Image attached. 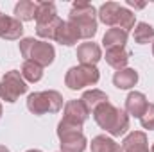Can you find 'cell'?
<instances>
[{"label": "cell", "mask_w": 154, "mask_h": 152, "mask_svg": "<svg viewBox=\"0 0 154 152\" xmlns=\"http://www.w3.org/2000/svg\"><path fill=\"white\" fill-rule=\"evenodd\" d=\"M68 22L79 31L82 39H90L97 34V11L88 2H74Z\"/></svg>", "instance_id": "cell-2"}, {"label": "cell", "mask_w": 154, "mask_h": 152, "mask_svg": "<svg viewBox=\"0 0 154 152\" xmlns=\"http://www.w3.org/2000/svg\"><path fill=\"white\" fill-rule=\"evenodd\" d=\"M27 152H41V150H38V149H31V150H27Z\"/></svg>", "instance_id": "cell-29"}, {"label": "cell", "mask_w": 154, "mask_h": 152, "mask_svg": "<svg viewBox=\"0 0 154 152\" xmlns=\"http://www.w3.org/2000/svg\"><path fill=\"white\" fill-rule=\"evenodd\" d=\"M104 59H106V63L111 68H115L118 72V70L125 68V65L129 61V52L125 48H109V50H106V57Z\"/></svg>", "instance_id": "cell-19"}, {"label": "cell", "mask_w": 154, "mask_h": 152, "mask_svg": "<svg viewBox=\"0 0 154 152\" xmlns=\"http://www.w3.org/2000/svg\"><path fill=\"white\" fill-rule=\"evenodd\" d=\"M27 109L38 116L47 113H59L63 109V95L56 90L34 91L27 97Z\"/></svg>", "instance_id": "cell-4"}, {"label": "cell", "mask_w": 154, "mask_h": 152, "mask_svg": "<svg viewBox=\"0 0 154 152\" xmlns=\"http://www.w3.org/2000/svg\"><path fill=\"white\" fill-rule=\"evenodd\" d=\"M0 152H9V149H7V147H4V145H0Z\"/></svg>", "instance_id": "cell-28"}, {"label": "cell", "mask_w": 154, "mask_h": 152, "mask_svg": "<svg viewBox=\"0 0 154 152\" xmlns=\"http://www.w3.org/2000/svg\"><path fill=\"white\" fill-rule=\"evenodd\" d=\"M36 9H38V4H34L31 0H20L14 5V18L20 22L36 20Z\"/></svg>", "instance_id": "cell-18"}, {"label": "cell", "mask_w": 154, "mask_h": 152, "mask_svg": "<svg viewBox=\"0 0 154 152\" xmlns=\"http://www.w3.org/2000/svg\"><path fill=\"white\" fill-rule=\"evenodd\" d=\"M90 116V111L86 109V106L82 104V100H68L65 104V116L63 120L66 122H72V123H77V125H82Z\"/></svg>", "instance_id": "cell-10"}, {"label": "cell", "mask_w": 154, "mask_h": 152, "mask_svg": "<svg viewBox=\"0 0 154 152\" xmlns=\"http://www.w3.org/2000/svg\"><path fill=\"white\" fill-rule=\"evenodd\" d=\"M124 152H149L147 134L143 131H133L129 132L122 141Z\"/></svg>", "instance_id": "cell-11"}, {"label": "cell", "mask_w": 154, "mask_h": 152, "mask_svg": "<svg viewBox=\"0 0 154 152\" xmlns=\"http://www.w3.org/2000/svg\"><path fill=\"white\" fill-rule=\"evenodd\" d=\"M151 152H154V143H152V147H151Z\"/></svg>", "instance_id": "cell-31"}, {"label": "cell", "mask_w": 154, "mask_h": 152, "mask_svg": "<svg viewBox=\"0 0 154 152\" xmlns=\"http://www.w3.org/2000/svg\"><path fill=\"white\" fill-rule=\"evenodd\" d=\"M134 23H136V14L131 13L127 7H122L120 5V9L116 13V25L115 27L125 31V32H129L131 29H134Z\"/></svg>", "instance_id": "cell-22"}, {"label": "cell", "mask_w": 154, "mask_h": 152, "mask_svg": "<svg viewBox=\"0 0 154 152\" xmlns=\"http://www.w3.org/2000/svg\"><path fill=\"white\" fill-rule=\"evenodd\" d=\"M77 59L81 65H88V66H95L100 59H102V50L97 43L88 41V43H81L77 47Z\"/></svg>", "instance_id": "cell-9"}, {"label": "cell", "mask_w": 154, "mask_h": 152, "mask_svg": "<svg viewBox=\"0 0 154 152\" xmlns=\"http://www.w3.org/2000/svg\"><path fill=\"white\" fill-rule=\"evenodd\" d=\"M27 90H29V86L18 70H9L0 79V99L9 104L16 102L20 99V95L27 93Z\"/></svg>", "instance_id": "cell-6"}, {"label": "cell", "mask_w": 154, "mask_h": 152, "mask_svg": "<svg viewBox=\"0 0 154 152\" xmlns=\"http://www.w3.org/2000/svg\"><path fill=\"white\" fill-rule=\"evenodd\" d=\"M138 82V72L134 68H122L115 72L113 75V84L118 90H131Z\"/></svg>", "instance_id": "cell-15"}, {"label": "cell", "mask_w": 154, "mask_h": 152, "mask_svg": "<svg viewBox=\"0 0 154 152\" xmlns=\"http://www.w3.org/2000/svg\"><path fill=\"white\" fill-rule=\"evenodd\" d=\"M118 9H120V4H116V2H106V4H102V5H100V9H99L97 16H99V20H100L104 25L115 27V25H116V13H118Z\"/></svg>", "instance_id": "cell-21"}, {"label": "cell", "mask_w": 154, "mask_h": 152, "mask_svg": "<svg viewBox=\"0 0 154 152\" xmlns=\"http://www.w3.org/2000/svg\"><path fill=\"white\" fill-rule=\"evenodd\" d=\"M100 79V72L97 70V66H88V65H79L72 66L66 75H65V84L70 90H82L86 86H93L97 84Z\"/></svg>", "instance_id": "cell-7"}, {"label": "cell", "mask_w": 154, "mask_h": 152, "mask_svg": "<svg viewBox=\"0 0 154 152\" xmlns=\"http://www.w3.org/2000/svg\"><path fill=\"white\" fill-rule=\"evenodd\" d=\"M79 39H81V34L70 22H61L54 34V41H57L59 45H65V47H74Z\"/></svg>", "instance_id": "cell-13"}, {"label": "cell", "mask_w": 154, "mask_h": 152, "mask_svg": "<svg viewBox=\"0 0 154 152\" xmlns=\"http://www.w3.org/2000/svg\"><path fill=\"white\" fill-rule=\"evenodd\" d=\"M20 54L25 57V61H34L43 68L52 65L54 57H56V50L50 43L39 41L34 38L20 39Z\"/></svg>", "instance_id": "cell-3"}, {"label": "cell", "mask_w": 154, "mask_h": 152, "mask_svg": "<svg viewBox=\"0 0 154 152\" xmlns=\"http://www.w3.org/2000/svg\"><path fill=\"white\" fill-rule=\"evenodd\" d=\"M133 38L138 45H147L154 39V27L145 23V22H140L136 23L134 27V32H133Z\"/></svg>", "instance_id": "cell-24"}, {"label": "cell", "mask_w": 154, "mask_h": 152, "mask_svg": "<svg viewBox=\"0 0 154 152\" xmlns=\"http://www.w3.org/2000/svg\"><path fill=\"white\" fill-rule=\"evenodd\" d=\"M0 118H2V104H0Z\"/></svg>", "instance_id": "cell-30"}, {"label": "cell", "mask_w": 154, "mask_h": 152, "mask_svg": "<svg viewBox=\"0 0 154 152\" xmlns=\"http://www.w3.org/2000/svg\"><path fill=\"white\" fill-rule=\"evenodd\" d=\"M20 74L25 79V82H38L43 77V66H39L34 61H23Z\"/></svg>", "instance_id": "cell-23"}, {"label": "cell", "mask_w": 154, "mask_h": 152, "mask_svg": "<svg viewBox=\"0 0 154 152\" xmlns=\"http://www.w3.org/2000/svg\"><path fill=\"white\" fill-rule=\"evenodd\" d=\"M81 100H82V104L86 106V109L90 111V114L93 113V111H95L100 104L109 102L108 95H106L102 90H88V91H84V93H82Z\"/></svg>", "instance_id": "cell-16"}, {"label": "cell", "mask_w": 154, "mask_h": 152, "mask_svg": "<svg viewBox=\"0 0 154 152\" xmlns=\"http://www.w3.org/2000/svg\"><path fill=\"white\" fill-rule=\"evenodd\" d=\"M140 123L143 129H149V131H154V104H149L145 113L140 116Z\"/></svg>", "instance_id": "cell-26"}, {"label": "cell", "mask_w": 154, "mask_h": 152, "mask_svg": "<svg viewBox=\"0 0 154 152\" xmlns=\"http://www.w3.org/2000/svg\"><path fill=\"white\" fill-rule=\"evenodd\" d=\"M152 56H154V43H152Z\"/></svg>", "instance_id": "cell-32"}, {"label": "cell", "mask_w": 154, "mask_h": 152, "mask_svg": "<svg viewBox=\"0 0 154 152\" xmlns=\"http://www.w3.org/2000/svg\"><path fill=\"white\" fill-rule=\"evenodd\" d=\"M57 18V9L54 2H39L36 9V25L50 23L52 20Z\"/></svg>", "instance_id": "cell-20"}, {"label": "cell", "mask_w": 154, "mask_h": 152, "mask_svg": "<svg viewBox=\"0 0 154 152\" xmlns=\"http://www.w3.org/2000/svg\"><path fill=\"white\" fill-rule=\"evenodd\" d=\"M127 36H129V32H125V31H122L118 27H111L109 31H106V34L102 38V45H104L106 50H109V48H124L125 43H127Z\"/></svg>", "instance_id": "cell-14"}, {"label": "cell", "mask_w": 154, "mask_h": 152, "mask_svg": "<svg viewBox=\"0 0 154 152\" xmlns=\"http://www.w3.org/2000/svg\"><path fill=\"white\" fill-rule=\"evenodd\" d=\"M91 114H93V120L97 122V125L100 129H104L106 132H109L111 136H122L129 129V114L124 109L113 106L111 102L100 104Z\"/></svg>", "instance_id": "cell-1"}, {"label": "cell", "mask_w": 154, "mask_h": 152, "mask_svg": "<svg viewBox=\"0 0 154 152\" xmlns=\"http://www.w3.org/2000/svg\"><path fill=\"white\" fill-rule=\"evenodd\" d=\"M57 138L61 141V152H84L86 136L82 134V125L61 120L57 123Z\"/></svg>", "instance_id": "cell-5"}, {"label": "cell", "mask_w": 154, "mask_h": 152, "mask_svg": "<svg viewBox=\"0 0 154 152\" xmlns=\"http://www.w3.org/2000/svg\"><path fill=\"white\" fill-rule=\"evenodd\" d=\"M23 34V25L20 20H16L14 16H7L0 13V38L2 39H20Z\"/></svg>", "instance_id": "cell-8"}, {"label": "cell", "mask_w": 154, "mask_h": 152, "mask_svg": "<svg viewBox=\"0 0 154 152\" xmlns=\"http://www.w3.org/2000/svg\"><path fill=\"white\" fill-rule=\"evenodd\" d=\"M63 20L57 16L56 20H52L50 23H45V25H36V32H38L39 38L43 39H54V34H56V31H57V27H59V23H61Z\"/></svg>", "instance_id": "cell-25"}, {"label": "cell", "mask_w": 154, "mask_h": 152, "mask_svg": "<svg viewBox=\"0 0 154 152\" xmlns=\"http://www.w3.org/2000/svg\"><path fill=\"white\" fill-rule=\"evenodd\" d=\"M147 106H149L147 97L142 91H131L127 95V99H125V113L134 116V118H140L145 113Z\"/></svg>", "instance_id": "cell-12"}, {"label": "cell", "mask_w": 154, "mask_h": 152, "mask_svg": "<svg viewBox=\"0 0 154 152\" xmlns=\"http://www.w3.org/2000/svg\"><path fill=\"white\" fill-rule=\"evenodd\" d=\"M91 152H124L122 145L106 134H99L91 140Z\"/></svg>", "instance_id": "cell-17"}, {"label": "cell", "mask_w": 154, "mask_h": 152, "mask_svg": "<svg viewBox=\"0 0 154 152\" xmlns=\"http://www.w3.org/2000/svg\"><path fill=\"white\" fill-rule=\"evenodd\" d=\"M127 5H131V7H134V9H143V7H145V4H136L134 0H127Z\"/></svg>", "instance_id": "cell-27"}]
</instances>
